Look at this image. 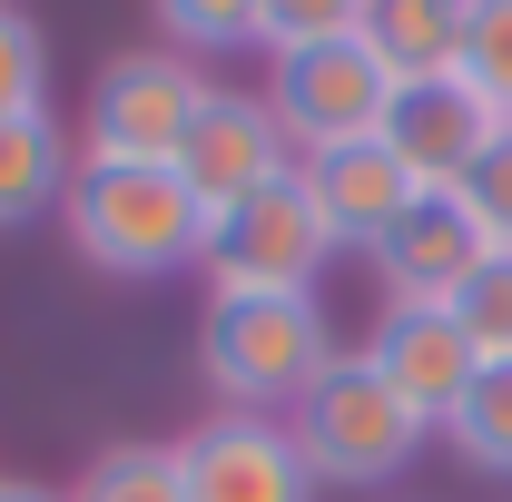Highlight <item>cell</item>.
I'll return each mask as SVG.
<instances>
[{"instance_id":"obj_2","label":"cell","mask_w":512,"mask_h":502,"mask_svg":"<svg viewBox=\"0 0 512 502\" xmlns=\"http://www.w3.org/2000/svg\"><path fill=\"white\" fill-rule=\"evenodd\" d=\"M276 424L296 434L306 473L335 483V493H375V483H394V473L424 453V434H434V424H424V414H414V404H404V394L355 355V345H345V355H335V365H325V375L306 384Z\"/></svg>"},{"instance_id":"obj_22","label":"cell","mask_w":512,"mask_h":502,"mask_svg":"<svg viewBox=\"0 0 512 502\" xmlns=\"http://www.w3.org/2000/svg\"><path fill=\"white\" fill-rule=\"evenodd\" d=\"M463 207H473V217H483V237L512 256V128L493 138V158H483V168L463 178Z\"/></svg>"},{"instance_id":"obj_19","label":"cell","mask_w":512,"mask_h":502,"mask_svg":"<svg viewBox=\"0 0 512 502\" xmlns=\"http://www.w3.org/2000/svg\"><path fill=\"white\" fill-rule=\"evenodd\" d=\"M463 89H483L512 119V0H473V30H463Z\"/></svg>"},{"instance_id":"obj_9","label":"cell","mask_w":512,"mask_h":502,"mask_svg":"<svg viewBox=\"0 0 512 502\" xmlns=\"http://www.w3.org/2000/svg\"><path fill=\"white\" fill-rule=\"evenodd\" d=\"M296 168V148H286V128L266 109V89H207V109H197L188 148H178V178L188 197L217 217V207H247L256 188H276Z\"/></svg>"},{"instance_id":"obj_14","label":"cell","mask_w":512,"mask_h":502,"mask_svg":"<svg viewBox=\"0 0 512 502\" xmlns=\"http://www.w3.org/2000/svg\"><path fill=\"white\" fill-rule=\"evenodd\" d=\"M69 168H79V148L60 138L50 109L0 119V237H10V227H30V217H50V207L69 197Z\"/></svg>"},{"instance_id":"obj_6","label":"cell","mask_w":512,"mask_h":502,"mask_svg":"<svg viewBox=\"0 0 512 502\" xmlns=\"http://www.w3.org/2000/svg\"><path fill=\"white\" fill-rule=\"evenodd\" d=\"M266 109H276V128H286L296 158H325V148L384 138L394 79L375 69L365 40H325V50H286V60H266Z\"/></svg>"},{"instance_id":"obj_15","label":"cell","mask_w":512,"mask_h":502,"mask_svg":"<svg viewBox=\"0 0 512 502\" xmlns=\"http://www.w3.org/2000/svg\"><path fill=\"white\" fill-rule=\"evenodd\" d=\"M434 434H444L473 473H503V483H512V355L473 365V384L453 394V414L434 424Z\"/></svg>"},{"instance_id":"obj_8","label":"cell","mask_w":512,"mask_h":502,"mask_svg":"<svg viewBox=\"0 0 512 502\" xmlns=\"http://www.w3.org/2000/svg\"><path fill=\"white\" fill-rule=\"evenodd\" d=\"M178 483L188 502H316V473L276 414H207L178 434Z\"/></svg>"},{"instance_id":"obj_16","label":"cell","mask_w":512,"mask_h":502,"mask_svg":"<svg viewBox=\"0 0 512 502\" xmlns=\"http://www.w3.org/2000/svg\"><path fill=\"white\" fill-rule=\"evenodd\" d=\"M69 502H188L178 443H109V453H89V473L69 483Z\"/></svg>"},{"instance_id":"obj_23","label":"cell","mask_w":512,"mask_h":502,"mask_svg":"<svg viewBox=\"0 0 512 502\" xmlns=\"http://www.w3.org/2000/svg\"><path fill=\"white\" fill-rule=\"evenodd\" d=\"M0 502H69V493H50V483H0Z\"/></svg>"},{"instance_id":"obj_3","label":"cell","mask_w":512,"mask_h":502,"mask_svg":"<svg viewBox=\"0 0 512 502\" xmlns=\"http://www.w3.org/2000/svg\"><path fill=\"white\" fill-rule=\"evenodd\" d=\"M335 355L345 345L316 296H207V325H197V365L237 414H286Z\"/></svg>"},{"instance_id":"obj_21","label":"cell","mask_w":512,"mask_h":502,"mask_svg":"<svg viewBox=\"0 0 512 502\" xmlns=\"http://www.w3.org/2000/svg\"><path fill=\"white\" fill-rule=\"evenodd\" d=\"M453 325L473 335V355H483V365L512 355V256H483V266H473V286L453 296Z\"/></svg>"},{"instance_id":"obj_17","label":"cell","mask_w":512,"mask_h":502,"mask_svg":"<svg viewBox=\"0 0 512 502\" xmlns=\"http://www.w3.org/2000/svg\"><path fill=\"white\" fill-rule=\"evenodd\" d=\"M365 0H256V50L286 60V50H325V40H355Z\"/></svg>"},{"instance_id":"obj_13","label":"cell","mask_w":512,"mask_h":502,"mask_svg":"<svg viewBox=\"0 0 512 502\" xmlns=\"http://www.w3.org/2000/svg\"><path fill=\"white\" fill-rule=\"evenodd\" d=\"M463 30H473V0H365V20H355V40L375 50V69L394 89L453 79L463 69Z\"/></svg>"},{"instance_id":"obj_4","label":"cell","mask_w":512,"mask_h":502,"mask_svg":"<svg viewBox=\"0 0 512 502\" xmlns=\"http://www.w3.org/2000/svg\"><path fill=\"white\" fill-rule=\"evenodd\" d=\"M207 69L188 50H119V60H99L89 79V109H79V158H128V168H178V148H188L197 109H207Z\"/></svg>"},{"instance_id":"obj_20","label":"cell","mask_w":512,"mask_h":502,"mask_svg":"<svg viewBox=\"0 0 512 502\" xmlns=\"http://www.w3.org/2000/svg\"><path fill=\"white\" fill-rule=\"evenodd\" d=\"M158 10V30H168V50H237L256 40V0H148Z\"/></svg>"},{"instance_id":"obj_5","label":"cell","mask_w":512,"mask_h":502,"mask_svg":"<svg viewBox=\"0 0 512 502\" xmlns=\"http://www.w3.org/2000/svg\"><path fill=\"white\" fill-rule=\"evenodd\" d=\"M325 256H335V237H325L306 178L286 168V178H276V188H256L247 207H217V217H207L197 266H207V286H217V296H316Z\"/></svg>"},{"instance_id":"obj_1","label":"cell","mask_w":512,"mask_h":502,"mask_svg":"<svg viewBox=\"0 0 512 502\" xmlns=\"http://www.w3.org/2000/svg\"><path fill=\"white\" fill-rule=\"evenodd\" d=\"M60 217H69V247L99 276H168V266H197V247H207V207L188 197L178 168L79 158Z\"/></svg>"},{"instance_id":"obj_10","label":"cell","mask_w":512,"mask_h":502,"mask_svg":"<svg viewBox=\"0 0 512 502\" xmlns=\"http://www.w3.org/2000/svg\"><path fill=\"white\" fill-rule=\"evenodd\" d=\"M503 128L512 119L483 89H463V79H414V89H394V109H384V148H394V168H404L414 188H463V178L493 158Z\"/></svg>"},{"instance_id":"obj_7","label":"cell","mask_w":512,"mask_h":502,"mask_svg":"<svg viewBox=\"0 0 512 502\" xmlns=\"http://www.w3.org/2000/svg\"><path fill=\"white\" fill-rule=\"evenodd\" d=\"M483 256H503L493 237H483V217L463 207V188H424L394 227L375 237V286H384V306H453L463 286H473V266Z\"/></svg>"},{"instance_id":"obj_11","label":"cell","mask_w":512,"mask_h":502,"mask_svg":"<svg viewBox=\"0 0 512 502\" xmlns=\"http://www.w3.org/2000/svg\"><path fill=\"white\" fill-rule=\"evenodd\" d=\"M355 355H365V365H375V375L394 384L424 424H444L453 394H463L473 365H483V355H473V335L453 325V306H375V335H365Z\"/></svg>"},{"instance_id":"obj_18","label":"cell","mask_w":512,"mask_h":502,"mask_svg":"<svg viewBox=\"0 0 512 502\" xmlns=\"http://www.w3.org/2000/svg\"><path fill=\"white\" fill-rule=\"evenodd\" d=\"M40 99H50V40L20 0H0V119H20Z\"/></svg>"},{"instance_id":"obj_12","label":"cell","mask_w":512,"mask_h":502,"mask_svg":"<svg viewBox=\"0 0 512 502\" xmlns=\"http://www.w3.org/2000/svg\"><path fill=\"white\" fill-rule=\"evenodd\" d=\"M296 178H306V197H316V217H325V237H335V256L355 247V256H375V237L414 207V178L394 168V148L384 138H355V148H325V158H296Z\"/></svg>"}]
</instances>
